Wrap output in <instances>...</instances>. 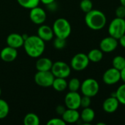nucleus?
Listing matches in <instances>:
<instances>
[{
  "label": "nucleus",
  "mask_w": 125,
  "mask_h": 125,
  "mask_svg": "<svg viewBox=\"0 0 125 125\" xmlns=\"http://www.w3.org/2000/svg\"><path fill=\"white\" fill-rule=\"evenodd\" d=\"M23 48L26 54L31 58L40 57L45 51V41L37 35L28 36L23 43Z\"/></svg>",
  "instance_id": "1"
},
{
  "label": "nucleus",
  "mask_w": 125,
  "mask_h": 125,
  "mask_svg": "<svg viewBox=\"0 0 125 125\" xmlns=\"http://www.w3.org/2000/svg\"><path fill=\"white\" fill-rule=\"evenodd\" d=\"M85 23L86 26L94 31L103 29L107 23V18L104 12L98 10H92L86 13Z\"/></svg>",
  "instance_id": "2"
},
{
  "label": "nucleus",
  "mask_w": 125,
  "mask_h": 125,
  "mask_svg": "<svg viewBox=\"0 0 125 125\" xmlns=\"http://www.w3.org/2000/svg\"><path fill=\"white\" fill-rule=\"evenodd\" d=\"M52 29L56 37L63 39H67L70 35L72 31L70 22L63 18L56 19L53 23Z\"/></svg>",
  "instance_id": "3"
},
{
  "label": "nucleus",
  "mask_w": 125,
  "mask_h": 125,
  "mask_svg": "<svg viewBox=\"0 0 125 125\" xmlns=\"http://www.w3.org/2000/svg\"><path fill=\"white\" fill-rule=\"evenodd\" d=\"M109 35L119 40L125 34V18L116 17L114 18L108 26Z\"/></svg>",
  "instance_id": "4"
},
{
  "label": "nucleus",
  "mask_w": 125,
  "mask_h": 125,
  "mask_svg": "<svg viewBox=\"0 0 125 125\" xmlns=\"http://www.w3.org/2000/svg\"><path fill=\"white\" fill-rule=\"evenodd\" d=\"M81 91L83 95L93 97L96 96L100 91L99 83L94 78H86L81 85Z\"/></svg>",
  "instance_id": "5"
},
{
  "label": "nucleus",
  "mask_w": 125,
  "mask_h": 125,
  "mask_svg": "<svg viewBox=\"0 0 125 125\" xmlns=\"http://www.w3.org/2000/svg\"><path fill=\"white\" fill-rule=\"evenodd\" d=\"M51 71L55 78H66L71 73V67L62 61H58L53 63Z\"/></svg>",
  "instance_id": "6"
},
{
  "label": "nucleus",
  "mask_w": 125,
  "mask_h": 125,
  "mask_svg": "<svg viewBox=\"0 0 125 125\" xmlns=\"http://www.w3.org/2000/svg\"><path fill=\"white\" fill-rule=\"evenodd\" d=\"M35 83L41 87H50L52 86L53 80L55 78L54 75L49 71H37L34 75Z\"/></svg>",
  "instance_id": "7"
},
{
  "label": "nucleus",
  "mask_w": 125,
  "mask_h": 125,
  "mask_svg": "<svg viewBox=\"0 0 125 125\" xmlns=\"http://www.w3.org/2000/svg\"><path fill=\"white\" fill-rule=\"evenodd\" d=\"M89 62L90 61L87 54L83 53H78L72 58L70 62V67L75 71H82L89 66Z\"/></svg>",
  "instance_id": "8"
},
{
  "label": "nucleus",
  "mask_w": 125,
  "mask_h": 125,
  "mask_svg": "<svg viewBox=\"0 0 125 125\" xmlns=\"http://www.w3.org/2000/svg\"><path fill=\"white\" fill-rule=\"evenodd\" d=\"M81 96L78 92H69L64 97V104L67 108L76 109L81 108Z\"/></svg>",
  "instance_id": "9"
},
{
  "label": "nucleus",
  "mask_w": 125,
  "mask_h": 125,
  "mask_svg": "<svg viewBox=\"0 0 125 125\" xmlns=\"http://www.w3.org/2000/svg\"><path fill=\"white\" fill-rule=\"evenodd\" d=\"M103 80L106 85L116 84L121 80V71L114 67L109 68L103 73Z\"/></svg>",
  "instance_id": "10"
},
{
  "label": "nucleus",
  "mask_w": 125,
  "mask_h": 125,
  "mask_svg": "<svg viewBox=\"0 0 125 125\" xmlns=\"http://www.w3.org/2000/svg\"><path fill=\"white\" fill-rule=\"evenodd\" d=\"M119 45L117 39L109 36L103 38L100 42V49L103 53H111L114 51Z\"/></svg>",
  "instance_id": "11"
},
{
  "label": "nucleus",
  "mask_w": 125,
  "mask_h": 125,
  "mask_svg": "<svg viewBox=\"0 0 125 125\" xmlns=\"http://www.w3.org/2000/svg\"><path fill=\"white\" fill-rule=\"evenodd\" d=\"M29 18L34 23L41 25L45 21L47 18V15L45 11L42 8L37 6L34 8L30 9Z\"/></svg>",
  "instance_id": "12"
},
{
  "label": "nucleus",
  "mask_w": 125,
  "mask_h": 125,
  "mask_svg": "<svg viewBox=\"0 0 125 125\" xmlns=\"http://www.w3.org/2000/svg\"><path fill=\"white\" fill-rule=\"evenodd\" d=\"M18 56V51L16 48L9 45L1 49L0 52V57L2 61L5 62H12L16 59Z\"/></svg>",
  "instance_id": "13"
},
{
  "label": "nucleus",
  "mask_w": 125,
  "mask_h": 125,
  "mask_svg": "<svg viewBox=\"0 0 125 125\" xmlns=\"http://www.w3.org/2000/svg\"><path fill=\"white\" fill-rule=\"evenodd\" d=\"M119 102L116 96H111L105 99L103 103V108L105 112L108 114H112L116 111L119 106Z\"/></svg>",
  "instance_id": "14"
},
{
  "label": "nucleus",
  "mask_w": 125,
  "mask_h": 125,
  "mask_svg": "<svg viewBox=\"0 0 125 125\" xmlns=\"http://www.w3.org/2000/svg\"><path fill=\"white\" fill-rule=\"evenodd\" d=\"M6 42L7 45L18 49L23 45L24 39L23 35H21L18 33H12L7 36Z\"/></svg>",
  "instance_id": "15"
},
{
  "label": "nucleus",
  "mask_w": 125,
  "mask_h": 125,
  "mask_svg": "<svg viewBox=\"0 0 125 125\" xmlns=\"http://www.w3.org/2000/svg\"><path fill=\"white\" fill-rule=\"evenodd\" d=\"M62 119L65 122L66 124H73L80 119V113L76 109L67 108L62 115Z\"/></svg>",
  "instance_id": "16"
},
{
  "label": "nucleus",
  "mask_w": 125,
  "mask_h": 125,
  "mask_svg": "<svg viewBox=\"0 0 125 125\" xmlns=\"http://www.w3.org/2000/svg\"><path fill=\"white\" fill-rule=\"evenodd\" d=\"M37 36L43 41H50L53 39L54 33L53 29L48 25H42L37 29Z\"/></svg>",
  "instance_id": "17"
},
{
  "label": "nucleus",
  "mask_w": 125,
  "mask_h": 125,
  "mask_svg": "<svg viewBox=\"0 0 125 125\" xmlns=\"http://www.w3.org/2000/svg\"><path fill=\"white\" fill-rule=\"evenodd\" d=\"M53 62L46 57H42L37 59L35 67L37 71H49L51 70Z\"/></svg>",
  "instance_id": "18"
},
{
  "label": "nucleus",
  "mask_w": 125,
  "mask_h": 125,
  "mask_svg": "<svg viewBox=\"0 0 125 125\" xmlns=\"http://www.w3.org/2000/svg\"><path fill=\"white\" fill-rule=\"evenodd\" d=\"M95 118V112L90 107L83 108L81 113L80 114V119L85 124H89L94 121Z\"/></svg>",
  "instance_id": "19"
},
{
  "label": "nucleus",
  "mask_w": 125,
  "mask_h": 125,
  "mask_svg": "<svg viewBox=\"0 0 125 125\" xmlns=\"http://www.w3.org/2000/svg\"><path fill=\"white\" fill-rule=\"evenodd\" d=\"M52 87L56 92H62L67 89V81L65 78H55L52 84Z\"/></svg>",
  "instance_id": "20"
},
{
  "label": "nucleus",
  "mask_w": 125,
  "mask_h": 125,
  "mask_svg": "<svg viewBox=\"0 0 125 125\" xmlns=\"http://www.w3.org/2000/svg\"><path fill=\"white\" fill-rule=\"evenodd\" d=\"M87 56L90 62H94V63H97V62H100L103 59V52L100 48L99 49L94 48L89 52Z\"/></svg>",
  "instance_id": "21"
},
{
  "label": "nucleus",
  "mask_w": 125,
  "mask_h": 125,
  "mask_svg": "<svg viewBox=\"0 0 125 125\" xmlns=\"http://www.w3.org/2000/svg\"><path fill=\"white\" fill-rule=\"evenodd\" d=\"M23 124L25 125H39L40 119L35 114L29 113L25 116L23 119Z\"/></svg>",
  "instance_id": "22"
},
{
  "label": "nucleus",
  "mask_w": 125,
  "mask_h": 125,
  "mask_svg": "<svg viewBox=\"0 0 125 125\" xmlns=\"http://www.w3.org/2000/svg\"><path fill=\"white\" fill-rule=\"evenodd\" d=\"M113 67L122 71L125 67V58L122 56H116L112 60Z\"/></svg>",
  "instance_id": "23"
},
{
  "label": "nucleus",
  "mask_w": 125,
  "mask_h": 125,
  "mask_svg": "<svg viewBox=\"0 0 125 125\" xmlns=\"http://www.w3.org/2000/svg\"><path fill=\"white\" fill-rule=\"evenodd\" d=\"M17 1L23 8L30 10L38 6L39 3L40 2V0H17Z\"/></svg>",
  "instance_id": "24"
},
{
  "label": "nucleus",
  "mask_w": 125,
  "mask_h": 125,
  "mask_svg": "<svg viewBox=\"0 0 125 125\" xmlns=\"http://www.w3.org/2000/svg\"><path fill=\"white\" fill-rule=\"evenodd\" d=\"M116 97L120 104L125 105V83L119 86L115 93Z\"/></svg>",
  "instance_id": "25"
},
{
  "label": "nucleus",
  "mask_w": 125,
  "mask_h": 125,
  "mask_svg": "<svg viewBox=\"0 0 125 125\" xmlns=\"http://www.w3.org/2000/svg\"><path fill=\"white\" fill-rule=\"evenodd\" d=\"M81 83L77 78H73L67 83V88L70 92H78L81 89Z\"/></svg>",
  "instance_id": "26"
},
{
  "label": "nucleus",
  "mask_w": 125,
  "mask_h": 125,
  "mask_svg": "<svg viewBox=\"0 0 125 125\" xmlns=\"http://www.w3.org/2000/svg\"><path fill=\"white\" fill-rule=\"evenodd\" d=\"M10 111L8 103L3 99L0 98V119H4L7 116Z\"/></svg>",
  "instance_id": "27"
},
{
  "label": "nucleus",
  "mask_w": 125,
  "mask_h": 125,
  "mask_svg": "<svg viewBox=\"0 0 125 125\" xmlns=\"http://www.w3.org/2000/svg\"><path fill=\"white\" fill-rule=\"evenodd\" d=\"M80 7L83 12L87 13L93 9V3L91 0H81Z\"/></svg>",
  "instance_id": "28"
},
{
  "label": "nucleus",
  "mask_w": 125,
  "mask_h": 125,
  "mask_svg": "<svg viewBox=\"0 0 125 125\" xmlns=\"http://www.w3.org/2000/svg\"><path fill=\"white\" fill-rule=\"evenodd\" d=\"M65 45H66V39L56 37L55 40H53V46L56 49L62 50L65 47Z\"/></svg>",
  "instance_id": "29"
},
{
  "label": "nucleus",
  "mask_w": 125,
  "mask_h": 125,
  "mask_svg": "<svg viewBox=\"0 0 125 125\" xmlns=\"http://www.w3.org/2000/svg\"><path fill=\"white\" fill-rule=\"evenodd\" d=\"M91 98L92 97H88V96H85V95H83V97H81V107H82L83 108L90 107L91 102H92Z\"/></svg>",
  "instance_id": "30"
},
{
  "label": "nucleus",
  "mask_w": 125,
  "mask_h": 125,
  "mask_svg": "<svg viewBox=\"0 0 125 125\" xmlns=\"http://www.w3.org/2000/svg\"><path fill=\"white\" fill-rule=\"evenodd\" d=\"M48 125H65V122L62 118H53L51 119L48 122Z\"/></svg>",
  "instance_id": "31"
},
{
  "label": "nucleus",
  "mask_w": 125,
  "mask_h": 125,
  "mask_svg": "<svg viewBox=\"0 0 125 125\" xmlns=\"http://www.w3.org/2000/svg\"><path fill=\"white\" fill-rule=\"evenodd\" d=\"M116 16L120 18H125V7L123 5L119 6L116 10Z\"/></svg>",
  "instance_id": "32"
},
{
  "label": "nucleus",
  "mask_w": 125,
  "mask_h": 125,
  "mask_svg": "<svg viewBox=\"0 0 125 125\" xmlns=\"http://www.w3.org/2000/svg\"><path fill=\"white\" fill-rule=\"evenodd\" d=\"M65 108H66V106H64V105H58L56 108V111L57 114L62 116L64 114V112L65 111V110L67 109Z\"/></svg>",
  "instance_id": "33"
},
{
  "label": "nucleus",
  "mask_w": 125,
  "mask_h": 125,
  "mask_svg": "<svg viewBox=\"0 0 125 125\" xmlns=\"http://www.w3.org/2000/svg\"><path fill=\"white\" fill-rule=\"evenodd\" d=\"M118 41H119V43L120 44V45H121L122 47H123V48H125V34H123V35L118 40Z\"/></svg>",
  "instance_id": "34"
},
{
  "label": "nucleus",
  "mask_w": 125,
  "mask_h": 125,
  "mask_svg": "<svg viewBox=\"0 0 125 125\" xmlns=\"http://www.w3.org/2000/svg\"><path fill=\"white\" fill-rule=\"evenodd\" d=\"M55 0H40V2H42L44 4L48 5V4H51L54 2Z\"/></svg>",
  "instance_id": "35"
},
{
  "label": "nucleus",
  "mask_w": 125,
  "mask_h": 125,
  "mask_svg": "<svg viewBox=\"0 0 125 125\" xmlns=\"http://www.w3.org/2000/svg\"><path fill=\"white\" fill-rule=\"evenodd\" d=\"M121 80L125 83V67L121 71Z\"/></svg>",
  "instance_id": "36"
},
{
  "label": "nucleus",
  "mask_w": 125,
  "mask_h": 125,
  "mask_svg": "<svg viewBox=\"0 0 125 125\" xmlns=\"http://www.w3.org/2000/svg\"><path fill=\"white\" fill-rule=\"evenodd\" d=\"M120 2H121V4L125 6V0H120Z\"/></svg>",
  "instance_id": "37"
},
{
  "label": "nucleus",
  "mask_w": 125,
  "mask_h": 125,
  "mask_svg": "<svg viewBox=\"0 0 125 125\" xmlns=\"http://www.w3.org/2000/svg\"><path fill=\"white\" fill-rule=\"evenodd\" d=\"M1 88H0V96H1Z\"/></svg>",
  "instance_id": "38"
}]
</instances>
